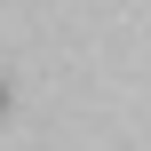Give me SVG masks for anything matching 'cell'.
I'll return each instance as SVG.
<instances>
[{"label": "cell", "instance_id": "obj_1", "mask_svg": "<svg viewBox=\"0 0 151 151\" xmlns=\"http://www.w3.org/2000/svg\"><path fill=\"white\" fill-rule=\"evenodd\" d=\"M0 111H8V88H0Z\"/></svg>", "mask_w": 151, "mask_h": 151}]
</instances>
